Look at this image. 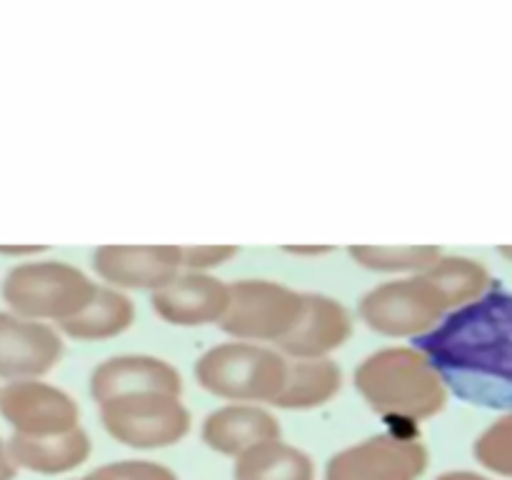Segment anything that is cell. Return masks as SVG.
<instances>
[{
  "mask_svg": "<svg viewBox=\"0 0 512 480\" xmlns=\"http://www.w3.org/2000/svg\"><path fill=\"white\" fill-rule=\"evenodd\" d=\"M235 480H315L308 453L283 440H265L235 458Z\"/></svg>",
  "mask_w": 512,
  "mask_h": 480,
  "instance_id": "d6986e66",
  "label": "cell"
},
{
  "mask_svg": "<svg viewBox=\"0 0 512 480\" xmlns=\"http://www.w3.org/2000/svg\"><path fill=\"white\" fill-rule=\"evenodd\" d=\"M353 335V318L340 300L305 293L303 313L295 328L278 343L285 358H328Z\"/></svg>",
  "mask_w": 512,
  "mask_h": 480,
  "instance_id": "4fadbf2b",
  "label": "cell"
},
{
  "mask_svg": "<svg viewBox=\"0 0 512 480\" xmlns=\"http://www.w3.org/2000/svg\"><path fill=\"white\" fill-rule=\"evenodd\" d=\"M43 250L45 248H35V245H28V248H8V245H0V255H38Z\"/></svg>",
  "mask_w": 512,
  "mask_h": 480,
  "instance_id": "4316f807",
  "label": "cell"
},
{
  "mask_svg": "<svg viewBox=\"0 0 512 480\" xmlns=\"http://www.w3.org/2000/svg\"><path fill=\"white\" fill-rule=\"evenodd\" d=\"M360 320L388 338H423L450 313L443 293L420 275L388 280L360 300Z\"/></svg>",
  "mask_w": 512,
  "mask_h": 480,
  "instance_id": "52a82bcc",
  "label": "cell"
},
{
  "mask_svg": "<svg viewBox=\"0 0 512 480\" xmlns=\"http://www.w3.org/2000/svg\"><path fill=\"white\" fill-rule=\"evenodd\" d=\"M135 323V305L123 290L98 288L93 300L85 305L73 318L58 323V333L80 343H95V340H110L125 333Z\"/></svg>",
  "mask_w": 512,
  "mask_h": 480,
  "instance_id": "ac0fdd59",
  "label": "cell"
},
{
  "mask_svg": "<svg viewBox=\"0 0 512 480\" xmlns=\"http://www.w3.org/2000/svg\"><path fill=\"white\" fill-rule=\"evenodd\" d=\"M93 270L115 290L155 293L180 273V245H103Z\"/></svg>",
  "mask_w": 512,
  "mask_h": 480,
  "instance_id": "8fae6325",
  "label": "cell"
},
{
  "mask_svg": "<svg viewBox=\"0 0 512 480\" xmlns=\"http://www.w3.org/2000/svg\"><path fill=\"white\" fill-rule=\"evenodd\" d=\"M445 388L485 408L512 410V295L488 293L418 338Z\"/></svg>",
  "mask_w": 512,
  "mask_h": 480,
  "instance_id": "6da1fadb",
  "label": "cell"
},
{
  "mask_svg": "<svg viewBox=\"0 0 512 480\" xmlns=\"http://www.w3.org/2000/svg\"><path fill=\"white\" fill-rule=\"evenodd\" d=\"M355 388L385 420L413 428L448 403V388L418 348H383L355 370Z\"/></svg>",
  "mask_w": 512,
  "mask_h": 480,
  "instance_id": "7a4b0ae2",
  "label": "cell"
},
{
  "mask_svg": "<svg viewBox=\"0 0 512 480\" xmlns=\"http://www.w3.org/2000/svg\"><path fill=\"white\" fill-rule=\"evenodd\" d=\"M288 250L295 255H323V253H330L333 248H288Z\"/></svg>",
  "mask_w": 512,
  "mask_h": 480,
  "instance_id": "83f0119b",
  "label": "cell"
},
{
  "mask_svg": "<svg viewBox=\"0 0 512 480\" xmlns=\"http://www.w3.org/2000/svg\"><path fill=\"white\" fill-rule=\"evenodd\" d=\"M98 285L63 260H28L5 273L0 295L10 313L40 323H63L93 300Z\"/></svg>",
  "mask_w": 512,
  "mask_h": 480,
  "instance_id": "277c9868",
  "label": "cell"
},
{
  "mask_svg": "<svg viewBox=\"0 0 512 480\" xmlns=\"http://www.w3.org/2000/svg\"><path fill=\"white\" fill-rule=\"evenodd\" d=\"M475 458L490 473L512 478V413L495 420L478 440H475Z\"/></svg>",
  "mask_w": 512,
  "mask_h": 480,
  "instance_id": "7402d4cb",
  "label": "cell"
},
{
  "mask_svg": "<svg viewBox=\"0 0 512 480\" xmlns=\"http://www.w3.org/2000/svg\"><path fill=\"white\" fill-rule=\"evenodd\" d=\"M305 293L265 278L230 283V300L220 328L235 340L278 345L303 313Z\"/></svg>",
  "mask_w": 512,
  "mask_h": 480,
  "instance_id": "5b68a950",
  "label": "cell"
},
{
  "mask_svg": "<svg viewBox=\"0 0 512 480\" xmlns=\"http://www.w3.org/2000/svg\"><path fill=\"white\" fill-rule=\"evenodd\" d=\"M423 275L443 293L450 313L485 295L490 283V275L483 265L470 258H455V255L450 258L440 255Z\"/></svg>",
  "mask_w": 512,
  "mask_h": 480,
  "instance_id": "ffe728a7",
  "label": "cell"
},
{
  "mask_svg": "<svg viewBox=\"0 0 512 480\" xmlns=\"http://www.w3.org/2000/svg\"><path fill=\"white\" fill-rule=\"evenodd\" d=\"M433 245H355L350 258L375 273H413L420 275L440 258Z\"/></svg>",
  "mask_w": 512,
  "mask_h": 480,
  "instance_id": "44dd1931",
  "label": "cell"
},
{
  "mask_svg": "<svg viewBox=\"0 0 512 480\" xmlns=\"http://www.w3.org/2000/svg\"><path fill=\"white\" fill-rule=\"evenodd\" d=\"M203 443L220 455L248 453L265 440L280 438V423L273 413L253 403H230L225 408L213 410L203 420Z\"/></svg>",
  "mask_w": 512,
  "mask_h": 480,
  "instance_id": "9a60e30c",
  "label": "cell"
},
{
  "mask_svg": "<svg viewBox=\"0 0 512 480\" xmlns=\"http://www.w3.org/2000/svg\"><path fill=\"white\" fill-rule=\"evenodd\" d=\"M18 475V468H15L13 458H10L8 440L0 438V480H15Z\"/></svg>",
  "mask_w": 512,
  "mask_h": 480,
  "instance_id": "d4e9b609",
  "label": "cell"
},
{
  "mask_svg": "<svg viewBox=\"0 0 512 480\" xmlns=\"http://www.w3.org/2000/svg\"><path fill=\"white\" fill-rule=\"evenodd\" d=\"M238 255L233 245H180V270L210 273Z\"/></svg>",
  "mask_w": 512,
  "mask_h": 480,
  "instance_id": "cb8c5ba5",
  "label": "cell"
},
{
  "mask_svg": "<svg viewBox=\"0 0 512 480\" xmlns=\"http://www.w3.org/2000/svg\"><path fill=\"white\" fill-rule=\"evenodd\" d=\"M230 283L210 273L180 270L153 293V310L160 320L178 328L220 323L228 310Z\"/></svg>",
  "mask_w": 512,
  "mask_h": 480,
  "instance_id": "7c38bea8",
  "label": "cell"
},
{
  "mask_svg": "<svg viewBox=\"0 0 512 480\" xmlns=\"http://www.w3.org/2000/svg\"><path fill=\"white\" fill-rule=\"evenodd\" d=\"M100 423L113 440L135 450L178 445L190 433V413L175 393H133L100 403Z\"/></svg>",
  "mask_w": 512,
  "mask_h": 480,
  "instance_id": "8992f818",
  "label": "cell"
},
{
  "mask_svg": "<svg viewBox=\"0 0 512 480\" xmlns=\"http://www.w3.org/2000/svg\"><path fill=\"white\" fill-rule=\"evenodd\" d=\"M133 393H183V378L163 358L153 355H115L103 360L90 375L93 400L120 398Z\"/></svg>",
  "mask_w": 512,
  "mask_h": 480,
  "instance_id": "5bb4252c",
  "label": "cell"
},
{
  "mask_svg": "<svg viewBox=\"0 0 512 480\" xmlns=\"http://www.w3.org/2000/svg\"><path fill=\"white\" fill-rule=\"evenodd\" d=\"M8 450L18 470L23 468L38 475H63L80 468L90 458L93 443L83 428L60 435H43V438L13 433L8 440Z\"/></svg>",
  "mask_w": 512,
  "mask_h": 480,
  "instance_id": "2e32d148",
  "label": "cell"
},
{
  "mask_svg": "<svg viewBox=\"0 0 512 480\" xmlns=\"http://www.w3.org/2000/svg\"><path fill=\"white\" fill-rule=\"evenodd\" d=\"M0 415L15 435H60L80 428V408L65 390L40 378L8 380L0 388Z\"/></svg>",
  "mask_w": 512,
  "mask_h": 480,
  "instance_id": "9c48e42d",
  "label": "cell"
},
{
  "mask_svg": "<svg viewBox=\"0 0 512 480\" xmlns=\"http://www.w3.org/2000/svg\"><path fill=\"white\" fill-rule=\"evenodd\" d=\"M435 480H490V478H485V475H478V473H470V470H453V473H443Z\"/></svg>",
  "mask_w": 512,
  "mask_h": 480,
  "instance_id": "484cf974",
  "label": "cell"
},
{
  "mask_svg": "<svg viewBox=\"0 0 512 480\" xmlns=\"http://www.w3.org/2000/svg\"><path fill=\"white\" fill-rule=\"evenodd\" d=\"M63 338L50 323L0 310V378H43L63 358Z\"/></svg>",
  "mask_w": 512,
  "mask_h": 480,
  "instance_id": "30bf717a",
  "label": "cell"
},
{
  "mask_svg": "<svg viewBox=\"0 0 512 480\" xmlns=\"http://www.w3.org/2000/svg\"><path fill=\"white\" fill-rule=\"evenodd\" d=\"M75 480H180L165 465L153 463V460H118V463L100 465L90 470L88 475Z\"/></svg>",
  "mask_w": 512,
  "mask_h": 480,
  "instance_id": "603a6c76",
  "label": "cell"
},
{
  "mask_svg": "<svg viewBox=\"0 0 512 480\" xmlns=\"http://www.w3.org/2000/svg\"><path fill=\"white\" fill-rule=\"evenodd\" d=\"M288 375V358L280 350L248 340H230L203 353L195 378L215 398L230 403H275Z\"/></svg>",
  "mask_w": 512,
  "mask_h": 480,
  "instance_id": "3957f363",
  "label": "cell"
},
{
  "mask_svg": "<svg viewBox=\"0 0 512 480\" xmlns=\"http://www.w3.org/2000/svg\"><path fill=\"white\" fill-rule=\"evenodd\" d=\"M428 448L410 433H383L343 448L325 465V480H418Z\"/></svg>",
  "mask_w": 512,
  "mask_h": 480,
  "instance_id": "ba28073f",
  "label": "cell"
},
{
  "mask_svg": "<svg viewBox=\"0 0 512 480\" xmlns=\"http://www.w3.org/2000/svg\"><path fill=\"white\" fill-rule=\"evenodd\" d=\"M343 370L330 358H288V375L275 408L313 410L340 393Z\"/></svg>",
  "mask_w": 512,
  "mask_h": 480,
  "instance_id": "e0dca14e",
  "label": "cell"
}]
</instances>
